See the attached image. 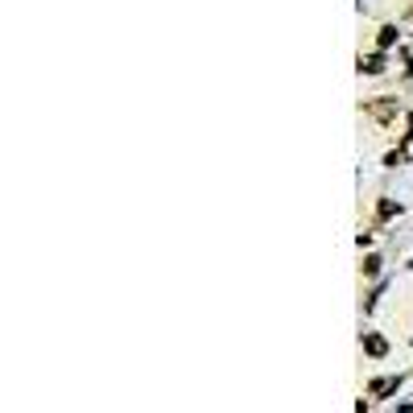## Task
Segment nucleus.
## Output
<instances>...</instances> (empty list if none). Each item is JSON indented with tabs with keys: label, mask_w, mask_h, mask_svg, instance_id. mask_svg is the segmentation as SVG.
I'll list each match as a JSON object with an SVG mask.
<instances>
[{
	"label": "nucleus",
	"mask_w": 413,
	"mask_h": 413,
	"mask_svg": "<svg viewBox=\"0 0 413 413\" xmlns=\"http://www.w3.org/2000/svg\"><path fill=\"white\" fill-rule=\"evenodd\" d=\"M410 129H413V120H410ZM401 157H410L413 161V133H410V140H405V149H401Z\"/></svg>",
	"instance_id": "nucleus-2"
},
{
	"label": "nucleus",
	"mask_w": 413,
	"mask_h": 413,
	"mask_svg": "<svg viewBox=\"0 0 413 413\" xmlns=\"http://www.w3.org/2000/svg\"><path fill=\"white\" fill-rule=\"evenodd\" d=\"M364 347L372 352V356H384V339H376V335H368V339H364Z\"/></svg>",
	"instance_id": "nucleus-1"
}]
</instances>
